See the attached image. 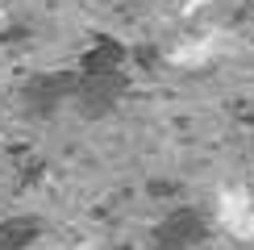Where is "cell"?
I'll list each match as a JSON object with an SVG mask.
<instances>
[{"label": "cell", "instance_id": "cell-1", "mask_svg": "<svg viewBox=\"0 0 254 250\" xmlns=\"http://www.w3.org/2000/svg\"><path fill=\"white\" fill-rule=\"evenodd\" d=\"M208 217L196 204H179L167 217H158L150 229V250H196L208 238Z\"/></svg>", "mask_w": 254, "mask_h": 250}, {"label": "cell", "instance_id": "cell-2", "mask_svg": "<svg viewBox=\"0 0 254 250\" xmlns=\"http://www.w3.org/2000/svg\"><path fill=\"white\" fill-rule=\"evenodd\" d=\"M125 88H129V83H125V71H100V75H83L79 71V88H75V96H71V109H75L79 117H88V121L109 117L121 104Z\"/></svg>", "mask_w": 254, "mask_h": 250}, {"label": "cell", "instance_id": "cell-3", "mask_svg": "<svg viewBox=\"0 0 254 250\" xmlns=\"http://www.w3.org/2000/svg\"><path fill=\"white\" fill-rule=\"evenodd\" d=\"M75 88H79V71H46L21 88V100L34 117H55L63 104H71Z\"/></svg>", "mask_w": 254, "mask_h": 250}, {"label": "cell", "instance_id": "cell-4", "mask_svg": "<svg viewBox=\"0 0 254 250\" xmlns=\"http://www.w3.org/2000/svg\"><path fill=\"white\" fill-rule=\"evenodd\" d=\"M42 234H46V221L34 213L0 217V250H34Z\"/></svg>", "mask_w": 254, "mask_h": 250}]
</instances>
